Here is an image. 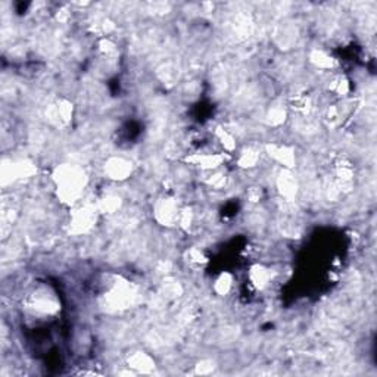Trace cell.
Returning a JSON list of instances; mask_svg holds the SVG:
<instances>
[{
  "instance_id": "6da1fadb",
  "label": "cell",
  "mask_w": 377,
  "mask_h": 377,
  "mask_svg": "<svg viewBox=\"0 0 377 377\" xmlns=\"http://www.w3.org/2000/svg\"><path fill=\"white\" fill-rule=\"evenodd\" d=\"M105 170H106L108 174L111 176V179L123 180L131 173V165L127 162V161H124L121 158H115V159H111L109 162H108Z\"/></svg>"
},
{
  "instance_id": "7a4b0ae2",
  "label": "cell",
  "mask_w": 377,
  "mask_h": 377,
  "mask_svg": "<svg viewBox=\"0 0 377 377\" xmlns=\"http://www.w3.org/2000/svg\"><path fill=\"white\" fill-rule=\"evenodd\" d=\"M268 149H270V155H273V158L276 161H279V162L285 164L286 167H292V162L295 161V156L293 153L287 149V147H283V146H268Z\"/></svg>"
},
{
  "instance_id": "3957f363",
  "label": "cell",
  "mask_w": 377,
  "mask_h": 377,
  "mask_svg": "<svg viewBox=\"0 0 377 377\" xmlns=\"http://www.w3.org/2000/svg\"><path fill=\"white\" fill-rule=\"evenodd\" d=\"M187 161L195 162L196 165H202L205 168H214V167L220 165V162L223 159H221L220 155H200V156L197 155V156H193Z\"/></svg>"
},
{
  "instance_id": "277c9868",
  "label": "cell",
  "mask_w": 377,
  "mask_h": 377,
  "mask_svg": "<svg viewBox=\"0 0 377 377\" xmlns=\"http://www.w3.org/2000/svg\"><path fill=\"white\" fill-rule=\"evenodd\" d=\"M128 362H131V367L140 368L142 371H146V370H149V368L153 367L152 359H150L146 354H140V352H139L137 355H134V357L131 358V361L128 359Z\"/></svg>"
},
{
  "instance_id": "5b68a950",
  "label": "cell",
  "mask_w": 377,
  "mask_h": 377,
  "mask_svg": "<svg viewBox=\"0 0 377 377\" xmlns=\"http://www.w3.org/2000/svg\"><path fill=\"white\" fill-rule=\"evenodd\" d=\"M258 161V153L253 152V150H249V152H245L240 158V164L242 167H252L255 165V162Z\"/></svg>"
},
{
  "instance_id": "8992f818",
  "label": "cell",
  "mask_w": 377,
  "mask_h": 377,
  "mask_svg": "<svg viewBox=\"0 0 377 377\" xmlns=\"http://www.w3.org/2000/svg\"><path fill=\"white\" fill-rule=\"evenodd\" d=\"M217 134H218V137L223 140L221 143H223L227 149H233V147H234V139L232 137L230 133H227V131L223 130V128H217Z\"/></svg>"
},
{
  "instance_id": "52a82bcc",
  "label": "cell",
  "mask_w": 377,
  "mask_h": 377,
  "mask_svg": "<svg viewBox=\"0 0 377 377\" xmlns=\"http://www.w3.org/2000/svg\"><path fill=\"white\" fill-rule=\"evenodd\" d=\"M230 283H232V280H230V277L227 274L221 276V279L217 282V290L220 293H226L230 289Z\"/></svg>"
}]
</instances>
